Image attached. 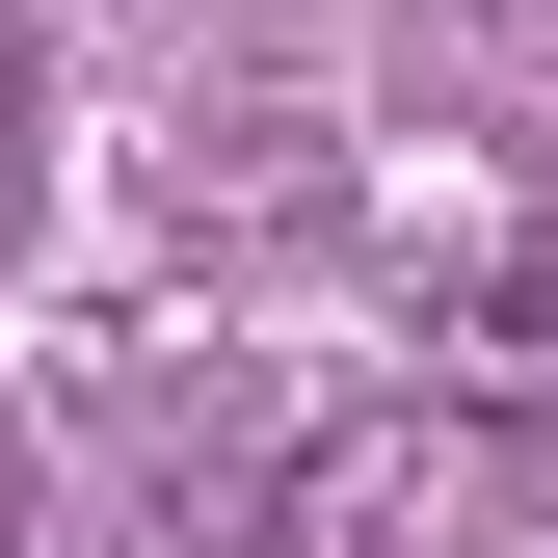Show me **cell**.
Wrapping results in <instances>:
<instances>
[{
	"instance_id": "7a4b0ae2",
	"label": "cell",
	"mask_w": 558,
	"mask_h": 558,
	"mask_svg": "<svg viewBox=\"0 0 558 558\" xmlns=\"http://www.w3.org/2000/svg\"><path fill=\"white\" fill-rule=\"evenodd\" d=\"M27 133H53V81H27V0H0V160H27Z\"/></svg>"
},
{
	"instance_id": "3957f363",
	"label": "cell",
	"mask_w": 558,
	"mask_h": 558,
	"mask_svg": "<svg viewBox=\"0 0 558 558\" xmlns=\"http://www.w3.org/2000/svg\"><path fill=\"white\" fill-rule=\"evenodd\" d=\"M27 532H53V452H27V426H0V558H27Z\"/></svg>"
},
{
	"instance_id": "6da1fadb",
	"label": "cell",
	"mask_w": 558,
	"mask_h": 558,
	"mask_svg": "<svg viewBox=\"0 0 558 558\" xmlns=\"http://www.w3.org/2000/svg\"><path fill=\"white\" fill-rule=\"evenodd\" d=\"M532 506H558V452L506 399H373L293 452V558H532Z\"/></svg>"
}]
</instances>
